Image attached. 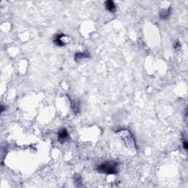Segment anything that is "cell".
I'll return each mask as SVG.
<instances>
[{
    "instance_id": "obj_1",
    "label": "cell",
    "mask_w": 188,
    "mask_h": 188,
    "mask_svg": "<svg viewBox=\"0 0 188 188\" xmlns=\"http://www.w3.org/2000/svg\"><path fill=\"white\" fill-rule=\"evenodd\" d=\"M99 173L106 174H116L118 172V163L115 161H106L97 167Z\"/></svg>"
},
{
    "instance_id": "obj_2",
    "label": "cell",
    "mask_w": 188,
    "mask_h": 188,
    "mask_svg": "<svg viewBox=\"0 0 188 188\" xmlns=\"http://www.w3.org/2000/svg\"><path fill=\"white\" fill-rule=\"evenodd\" d=\"M65 37V35L63 33H60L55 36L54 39V43L57 46H64L66 44L65 41H64L63 38Z\"/></svg>"
},
{
    "instance_id": "obj_3",
    "label": "cell",
    "mask_w": 188,
    "mask_h": 188,
    "mask_svg": "<svg viewBox=\"0 0 188 188\" xmlns=\"http://www.w3.org/2000/svg\"><path fill=\"white\" fill-rule=\"evenodd\" d=\"M57 136H58L59 141L61 142V143H63V142H65V140L69 137V134H68L66 129L63 128L61 129V130L58 132Z\"/></svg>"
},
{
    "instance_id": "obj_4",
    "label": "cell",
    "mask_w": 188,
    "mask_h": 188,
    "mask_svg": "<svg viewBox=\"0 0 188 188\" xmlns=\"http://www.w3.org/2000/svg\"><path fill=\"white\" fill-rule=\"evenodd\" d=\"M105 5V8L107 11H108L110 13H115L116 11V6L115 5L114 2L112 0H108L104 3Z\"/></svg>"
},
{
    "instance_id": "obj_5",
    "label": "cell",
    "mask_w": 188,
    "mask_h": 188,
    "mask_svg": "<svg viewBox=\"0 0 188 188\" xmlns=\"http://www.w3.org/2000/svg\"><path fill=\"white\" fill-rule=\"evenodd\" d=\"M170 14H171V8H168V9L163 10L160 13V17L161 19L165 20L170 17Z\"/></svg>"
},
{
    "instance_id": "obj_6",
    "label": "cell",
    "mask_w": 188,
    "mask_h": 188,
    "mask_svg": "<svg viewBox=\"0 0 188 188\" xmlns=\"http://www.w3.org/2000/svg\"><path fill=\"white\" fill-rule=\"evenodd\" d=\"M87 57H89V52H87V51H84V52H77V54H75V60H77V61L82 60V59L87 58Z\"/></svg>"
},
{
    "instance_id": "obj_7",
    "label": "cell",
    "mask_w": 188,
    "mask_h": 188,
    "mask_svg": "<svg viewBox=\"0 0 188 188\" xmlns=\"http://www.w3.org/2000/svg\"><path fill=\"white\" fill-rule=\"evenodd\" d=\"M183 148L185 151L188 150V143L187 140H183Z\"/></svg>"
},
{
    "instance_id": "obj_8",
    "label": "cell",
    "mask_w": 188,
    "mask_h": 188,
    "mask_svg": "<svg viewBox=\"0 0 188 188\" xmlns=\"http://www.w3.org/2000/svg\"><path fill=\"white\" fill-rule=\"evenodd\" d=\"M181 46L180 45V43H179V41H176V42L174 43V45H173V47H174L175 49H179V47Z\"/></svg>"
}]
</instances>
